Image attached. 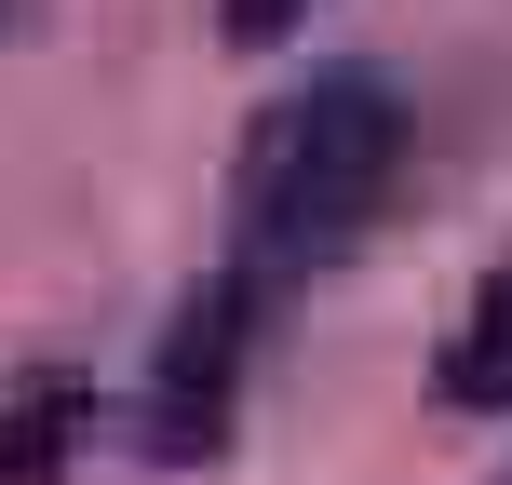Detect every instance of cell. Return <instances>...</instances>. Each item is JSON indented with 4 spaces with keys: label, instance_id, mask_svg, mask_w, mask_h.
Here are the masks:
<instances>
[{
    "label": "cell",
    "instance_id": "3957f363",
    "mask_svg": "<svg viewBox=\"0 0 512 485\" xmlns=\"http://www.w3.org/2000/svg\"><path fill=\"white\" fill-rule=\"evenodd\" d=\"M81 432H95V391H81L68 364H41V378H14V405H0V485H54Z\"/></svg>",
    "mask_w": 512,
    "mask_h": 485
},
{
    "label": "cell",
    "instance_id": "52a82bcc",
    "mask_svg": "<svg viewBox=\"0 0 512 485\" xmlns=\"http://www.w3.org/2000/svg\"><path fill=\"white\" fill-rule=\"evenodd\" d=\"M499 485H512V472H499Z\"/></svg>",
    "mask_w": 512,
    "mask_h": 485
},
{
    "label": "cell",
    "instance_id": "277c9868",
    "mask_svg": "<svg viewBox=\"0 0 512 485\" xmlns=\"http://www.w3.org/2000/svg\"><path fill=\"white\" fill-rule=\"evenodd\" d=\"M432 378H445V405H472V418L512 405V256L472 283V310H459V337H445V364H432Z\"/></svg>",
    "mask_w": 512,
    "mask_h": 485
},
{
    "label": "cell",
    "instance_id": "7a4b0ae2",
    "mask_svg": "<svg viewBox=\"0 0 512 485\" xmlns=\"http://www.w3.org/2000/svg\"><path fill=\"white\" fill-rule=\"evenodd\" d=\"M243 337H256V270H203L162 324V364H149V459H216L230 445Z\"/></svg>",
    "mask_w": 512,
    "mask_h": 485
},
{
    "label": "cell",
    "instance_id": "6da1fadb",
    "mask_svg": "<svg viewBox=\"0 0 512 485\" xmlns=\"http://www.w3.org/2000/svg\"><path fill=\"white\" fill-rule=\"evenodd\" d=\"M391 176H405V95H391L378 68H310L297 95H270L256 135H243V189H230L243 270L337 256L391 203Z\"/></svg>",
    "mask_w": 512,
    "mask_h": 485
},
{
    "label": "cell",
    "instance_id": "8992f818",
    "mask_svg": "<svg viewBox=\"0 0 512 485\" xmlns=\"http://www.w3.org/2000/svg\"><path fill=\"white\" fill-rule=\"evenodd\" d=\"M0 14H14V0H0Z\"/></svg>",
    "mask_w": 512,
    "mask_h": 485
},
{
    "label": "cell",
    "instance_id": "5b68a950",
    "mask_svg": "<svg viewBox=\"0 0 512 485\" xmlns=\"http://www.w3.org/2000/svg\"><path fill=\"white\" fill-rule=\"evenodd\" d=\"M216 14H230V41H283V27H297L310 0H216Z\"/></svg>",
    "mask_w": 512,
    "mask_h": 485
}]
</instances>
